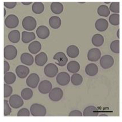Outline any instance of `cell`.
<instances>
[{"label":"cell","mask_w":122,"mask_h":122,"mask_svg":"<svg viewBox=\"0 0 122 122\" xmlns=\"http://www.w3.org/2000/svg\"><path fill=\"white\" fill-rule=\"evenodd\" d=\"M30 111L34 116H44L47 113L45 107L37 103L34 104L31 106Z\"/></svg>","instance_id":"1"},{"label":"cell","mask_w":122,"mask_h":122,"mask_svg":"<svg viewBox=\"0 0 122 122\" xmlns=\"http://www.w3.org/2000/svg\"><path fill=\"white\" fill-rule=\"evenodd\" d=\"M22 25L23 28L28 31L34 30L37 26L36 19L31 16H27L23 20Z\"/></svg>","instance_id":"2"},{"label":"cell","mask_w":122,"mask_h":122,"mask_svg":"<svg viewBox=\"0 0 122 122\" xmlns=\"http://www.w3.org/2000/svg\"><path fill=\"white\" fill-rule=\"evenodd\" d=\"M17 55V49L14 46L8 45L4 48V57L6 60H12L16 57Z\"/></svg>","instance_id":"3"},{"label":"cell","mask_w":122,"mask_h":122,"mask_svg":"<svg viewBox=\"0 0 122 122\" xmlns=\"http://www.w3.org/2000/svg\"><path fill=\"white\" fill-rule=\"evenodd\" d=\"M114 60L112 56L110 55H105L101 58L100 65L104 69H108L113 65Z\"/></svg>","instance_id":"4"},{"label":"cell","mask_w":122,"mask_h":122,"mask_svg":"<svg viewBox=\"0 0 122 122\" xmlns=\"http://www.w3.org/2000/svg\"><path fill=\"white\" fill-rule=\"evenodd\" d=\"M19 20L17 16L15 15L10 14L8 15L4 21L5 25L9 29H14L19 24Z\"/></svg>","instance_id":"5"},{"label":"cell","mask_w":122,"mask_h":122,"mask_svg":"<svg viewBox=\"0 0 122 122\" xmlns=\"http://www.w3.org/2000/svg\"><path fill=\"white\" fill-rule=\"evenodd\" d=\"M9 103L12 108L17 109L23 105L24 102L20 96L17 94H14L10 98Z\"/></svg>","instance_id":"6"},{"label":"cell","mask_w":122,"mask_h":122,"mask_svg":"<svg viewBox=\"0 0 122 122\" xmlns=\"http://www.w3.org/2000/svg\"><path fill=\"white\" fill-rule=\"evenodd\" d=\"M59 69L57 66L53 63H48L44 68L45 74L49 78H53L58 74Z\"/></svg>","instance_id":"7"},{"label":"cell","mask_w":122,"mask_h":122,"mask_svg":"<svg viewBox=\"0 0 122 122\" xmlns=\"http://www.w3.org/2000/svg\"><path fill=\"white\" fill-rule=\"evenodd\" d=\"M62 90L58 87L53 88L49 94V97L52 101L53 102H58L60 101L63 96Z\"/></svg>","instance_id":"8"},{"label":"cell","mask_w":122,"mask_h":122,"mask_svg":"<svg viewBox=\"0 0 122 122\" xmlns=\"http://www.w3.org/2000/svg\"><path fill=\"white\" fill-rule=\"evenodd\" d=\"M40 78L38 74L35 73L31 74L26 79V85L32 88H36L40 82Z\"/></svg>","instance_id":"9"},{"label":"cell","mask_w":122,"mask_h":122,"mask_svg":"<svg viewBox=\"0 0 122 122\" xmlns=\"http://www.w3.org/2000/svg\"><path fill=\"white\" fill-rule=\"evenodd\" d=\"M101 56V52L97 48L90 49L87 53V59L91 62H95L98 61L100 59Z\"/></svg>","instance_id":"10"},{"label":"cell","mask_w":122,"mask_h":122,"mask_svg":"<svg viewBox=\"0 0 122 122\" xmlns=\"http://www.w3.org/2000/svg\"><path fill=\"white\" fill-rule=\"evenodd\" d=\"M70 80V77L69 73L65 72L59 73L56 76L57 83L60 85L64 86L69 84Z\"/></svg>","instance_id":"11"},{"label":"cell","mask_w":122,"mask_h":122,"mask_svg":"<svg viewBox=\"0 0 122 122\" xmlns=\"http://www.w3.org/2000/svg\"><path fill=\"white\" fill-rule=\"evenodd\" d=\"M54 60H56V64L61 67L64 66L68 62V59L66 55L62 52L56 53L53 57Z\"/></svg>","instance_id":"12"},{"label":"cell","mask_w":122,"mask_h":122,"mask_svg":"<svg viewBox=\"0 0 122 122\" xmlns=\"http://www.w3.org/2000/svg\"><path fill=\"white\" fill-rule=\"evenodd\" d=\"M52 88V83L49 80H45L41 81L39 85L38 89L40 93L47 94L50 92Z\"/></svg>","instance_id":"13"},{"label":"cell","mask_w":122,"mask_h":122,"mask_svg":"<svg viewBox=\"0 0 122 122\" xmlns=\"http://www.w3.org/2000/svg\"><path fill=\"white\" fill-rule=\"evenodd\" d=\"M95 26L96 29L98 31L104 32L108 28V22L106 19L100 18L96 21L95 24Z\"/></svg>","instance_id":"14"},{"label":"cell","mask_w":122,"mask_h":122,"mask_svg":"<svg viewBox=\"0 0 122 122\" xmlns=\"http://www.w3.org/2000/svg\"><path fill=\"white\" fill-rule=\"evenodd\" d=\"M36 34L39 38L41 39H45L47 38L50 36V30L46 26H40L37 29Z\"/></svg>","instance_id":"15"},{"label":"cell","mask_w":122,"mask_h":122,"mask_svg":"<svg viewBox=\"0 0 122 122\" xmlns=\"http://www.w3.org/2000/svg\"><path fill=\"white\" fill-rule=\"evenodd\" d=\"M30 70L26 66L19 65L16 68V73L18 77L21 79L25 78L29 74Z\"/></svg>","instance_id":"16"},{"label":"cell","mask_w":122,"mask_h":122,"mask_svg":"<svg viewBox=\"0 0 122 122\" xmlns=\"http://www.w3.org/2000/svg\"><path fill=\"white\" fill-rule=\"evenodd\" d=\"M48 61L47 54L44 52H41L36 55L35 58V63L39 66H43L45 65Z\"/></svg>","instance_id":"17"},{"label":"cell","mask_w":122,"mask_h":122,"mask_svg":"<svg viewBox=\"0 0 122 122\" xmlns=\"http://www.w3.org/2000/svg\"><path fill=\"white\" fill-rule=\"evenodd\" d=\"M98 114L99 111L96 107L89 106L84 109L83 115L84 116H97Z\"/></svg>","instance_id":"18"},{"label":"cell","mask_w":122,"mask_h":122,"mask_svg":"<svg viewBox=\"0 0 122 122\" xmlns=\"http://www.w3.org/2000/svg\"><path fill=\"white\" fill-rule=\"evenodd\" d=\"M20 61L22 63L26 65H32L34 62L33 57L28 53H23L21 55L20 57Z\"/></svg>","instance_id":"19"},{"label":"cell","mask_w":122,"mask_h":122,"mask_svg":"<svg viewBox=\"0 0 122 122\" xmlns=\"http://www.w3.org/2000/svg\"><path fill=\"white\" fill-rule=\"evenodd\" d=\"M98 67L97 65L94 63L88 64L85 68L86 73L89 76H95L98 73Z\"/></svg>","instance_id":"20"},{"label":"cell","mask_w":122,"mask_h":122,"mask_svg":"<svg viewBox=\"0 0 122 122\" xmlns=\"http://www.w3.org/2000/svg\"><path fill=\"white\" fill-rule=\"evenodd\" d=\"M41 48V43L37 41H35L30 43L28 46V50L31 54H36L40 51Z\"/></svg>","instance_id":"21"},{"label":"cell","mask_w":122,"mask_h":122,"mask_svg":"<svg viewBox=\"0 0 122 122\" xmlns=\"http://www.w3.org/2000/svg\"><path fill=\"white\" fill-rule=\"evenodd\" d=\"M66 53L68 56L71 58H76L79 54V49L76 46L71 45L67 47Z\"/></svg>","instance_id":"22"},{"label":"cell","mask_w":122,"mask_h":122,"mask_svg":"<svg viewBox=\"0 0 122 122\" xmlns=\"http://www.w3.org/2000/svg\"><path fill=\"white\" fill-rule=\"evenodd\" d=\"M36 38V36L34 32H29L23 31L22 33V40L24 43H28Z\"/></svg>","instance_id":"23"},{"label":"cell","mask_w":122,"mask_h":122,"mask_svg":"<svg viewBox=\"0 0 122 122\" xmlns=\"http://www.w3.org/2000/svg\"><path fill=\"white\" fill-rule=\"evenodd\" d=\"M92 42L94 46L97 47H100L104 43V37L100 34H95L92 38Z\"/></svg>","instance_id":"24"},{"label":"cell","mask_w":122,"mask_h":122,"mask_svg":"<svg viewBox=\"0 0 122 122\" xmlns=\"http://www.w3.org/2000/svg\"><path fill=\"white\" fill-rule=\"evenodd\" d=\"M8 37L10 42L13 43H17L20 40V33L17 30H12L9 33Z\"/></svg>","instance_id":"25"},{"label":"cell","mask_w":122,"mask_h":122,"mask_svg":"<svg viewBox=\"0 0 122 122\" xmlns=\"http://www.w3.org/2000/svg\"><path fill=\"white\" fill-rule=\"evenodd\" d=\"M67 70L72 73H76L79 71L80 69V64L75 61H72L67 64Z\"/></svg>","instance_id":"26"},{"label":"cell","mask_w":122,"mask_h":122,"mask_svg":"<svg viewBox=\"0 0 122 122\" xmlns=\"http://www.w3.org/2000/svg\"><path fill=\"white\" fill-rule=\"evenodd\" d=\"M50 26L52 28L56 29L61 27V20L59 17L53 16L51 17L49 20Z\"/></svg>","instance_id":"27"},{"label":"cell","mask_w":122,"mask_h":122,"mask_svg":"<svg viewBox=\"0 0 122 122\" xmlns=\"http://www.w3.org/2000/svg\"><path fill=\"white\" fill-rule=\"evenodd\" d=\"M51 9L54 14H60L63 12L64 6L63 4L60 2H53L51 5Z\"/></svg>","instance_id":"28"},{"label":"cell","mask_w":122,"mask_h":122,"mask_svg":"<svg viewBox=\"0 0 122 122\" xmlns=\"http://www.w3.org/2000/svg\"><path fill=\"white\" fill-rule=\"evenodd\" d=\"M97 12L99 16L104 17H107L109 16L111 11L107 6L105 5L100 6L97 10Z\"/></svg>","instance_id":"29"},{"label":"cell","mask_w":122,"mask_h":122,"mask_svg":"<svg viewBox=\"0 0 122 122\" xmlns=\"http://www.w3.org/2000/svg\"><path fill=\"white\" fill-rule=\"evenodd\" d=\"M44 9V4L41 2H35L32 5V11L35 14H41L43 12Z\"/></svg>","instance_id":"30"},{"label":"cell","mask_w":122,"mask_h":122,"mask_svg":"<svg viewBox=\"0 0 122 122\" xmlns=\"http://www.w3.org/2000/svg\"><path fill=\"white\" fill-rule=\"evenodd\" d=\"M4 81L8 85L13 84L16 81V76L12 72H8L4 75Z\"/></svg>","instance_id":"31"},{"label":"cell","mask_w":122,"mask_h":122,"mask_svg":"<svg viewBox=\"0 0 122 122\" xmlns=\"http://www.w3.org/2000/svg\"><path fill=\"white\" fill-rule=\"evenodd\" d=\"M83 78L81 74L78 73H74L71 77V82L75 86H79L82 83Z\"/></svg>","instance_id":"32"},{"label":"cell","mask_w":122,"mask_h":122,"mask_svg":"<svg viewBox=\"0 0 122 122\" xmlns=\"http://www.w3.org/2000/svg\"><path fill=\"white\" fill-rule=\"evenodd\" d=\"M33 91L29 88H25L21 91V95L22 98L25 100H29L33 97Z\"/></svg>","instance_id":"33"},{"label":"cell","mask_w":122,"mask_h":122,"mask_svg":"<svg viewBox=\"0 0 122 122\" xmlns=\"http://www.w3.org/2000/svg\"><path fill=\"white\" fill-rule=\"evenodd\" d=\"M109 21L112 25H119L120 24V15L117 13L112 14L109 16Z\"/></svg>","instance_id":"34"},{"label":"cell","mask_w":122,"mask_h":122,"mask_svg":"<svg viewBox=\"0 0 122 122\" xmlns=\"http://www.w3.org/2000/svg\"><path fill=\"white\" fill-rule=\"evenodd\" d=\"M110 49L113 53L119 54L120 53V41L115 40L112 41L110 45Z\"/></svg>","instance_id":"35"},{"label":"cell","mask_w":122,"mask_h":122,"mask_svg":"<svg viewBox=\"0 0 122 122\" xmlns=\"http://www.w3.org/2000/svg\"><path fill=\"white\" fill-rule=\"evenodd\" d=\"M109 10L112 12L114 13L120 12V3L119 2H114L111 3L109 7Z\"/></svg>","instance_id":"36"},{"label":"cell","mask_w":122,"mask_h":122,"mask_svg":"<svg viewBox=\"0 0 122 122\" xmlns=\"http://www.w3.org/2000/svg\"><path fill=\"white\" fill-rule=\"evenodd\" d=\"M13 89L11 86L5 84L4 85V97L5 98L9 97L12 94Z\"/></svg>","instance_id":"37"},{"label":"cell","mask_w":122,"mask_h":122,"mask_svg":"<svg viewBox=\"0 0 122 122\" xmlns=\"http://www.w3.org/2000/svg\"><path fill=\"white\" fill-rule=\"evenodd\" d=\"M12 112L11 109L9 105L8 102L7 100H4V115L7 116L10 115Z\"/></svg>","instance_id":"38"},{"label":"cell","mask_w":122,"mask_h":122,"mask_svg":"<svg viewBox=\"0 0 122 122\" xmlns=\"http://www.w3.org/2000/svg\"><path fill=\"white\" fill-rule=\"evenodd\" d=\"M30 115L29 110L26 108H23L19 110L17 114L18 116H29Z\"/></svg>","instance_id":"39"},{"label":"cell","mask_w":122,"mask_h":122,"mask_svg":"<svg viewBox=\"0 0 122 122\" xmlns=\"http://www.w3.org/2000/svg\"><path fill=\"white\" fill-rule=\"evenodd\" d=\"M83 114L81 111L78 110H74L69 113V116H82Z\"/></svg>","instance_id":"40"},{"label":"cell","mask_w":122,"mask_h":122,"mask_svg":"<svg viewBox=\"0 0 122 122\" xmlns=\"http://www.w3.org/2000/svg\"><path fill=\"white\" fill-rule=\"evenodd\" d=\"M16 2H4V6L5 7L9 9H12L16 6Z\"/></svg>","instance_id":"41"},{"label":"cell","mask_w":122,"mask_h":122,"mask_svg":"<svg viewBox=\"0 0 122 122\" xmlns=\"http://www.w3.org/2000/svg\"><path fill=\"white\" fill-rule=\"evenodd\" d=\"M10 66L9 64L7 61H4V74H5L10 70Z\"/></svg>","instance_id":"42"},{"label":"cell","mask_w":122,"mask_h":122,"mask_svg":"<svg viewBox=\"0 0 122 122\" xmlns=\"http://www.w3.org/2000/svg\"><path fill=\"white\" fill-rule=\"evenodd\" d=\"M22 3L25 6H28L32 3V2H22Z\"/></svg>","instance_id":"43"},{"label":"cell","mask_w":122,"mask_h":122,"mask_svg":"<svg viewBox=\"0 0 122 122\" xmlns=\"http://www.w3.org/2000/svg\"><path fill=\"white\" fill-rule=\"evenodd\" d=\"M117 37L119 39L120 38V29H119L117 30Z\"/></svg>","instance_id":"44"},{"label":"cell","mask_w":122,"mask_h":122,"mask_svg":"<svg viewBox=\"0 0 122 122\" xmlns=\"http://www.w3.org/2000/svg\"><path fill=\"white\" fill-rule=\"evenodd\" d=\"M107 116L108 115L105 114H102L99 115V116Z\"/></svg>","instance_id":"45"},{"label":"cell","mask_w":122,"mask_h":122,"mask_svg":"<svg viewBox=\"0 0 122 122\" xmlns=\"http://www.w3.org/2000/svg\"><path fill=\"white\" fill-rule=\"evenodd\" d=\"M4 17H5L6 14V11L5 9L4 8Z\"/></svg>","instance_id":"46"}]
</instances>
